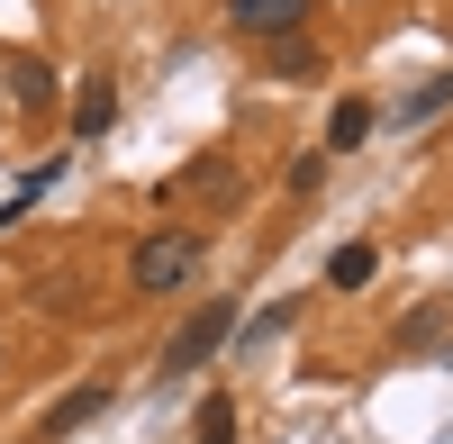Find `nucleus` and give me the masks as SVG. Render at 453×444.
<instances>
[{
    "mask_svg": "<svg viewBox=\"0 0 453 444\" xmlns=\"http://www.w3.org/2000/svg\"><path fill=\"white\" fill-rule=\"evenodd\" d=\"M127 281L145 290V300H173V290H191V281H200V236H191V227L145 236V245H136V264H127Z\"/></svg>",
    "mask_w": 453,
    "mask_h": 444,
    "instance_id": "f257e3e1",
    "label": "nucleus"
},
{
    "mask_svg": "<svg viewBox=\"0 0 453 444\" xmlns=\"http://www.w3.org/2000/svg\"><path fill=\"white\" fill-rule=\"evenodd\" d=\"M164 200H191V209H236V200H245V181H236V164H226V155H200L191 172H173V181H164Z\"/></svg>",
    "mask_w": 453,
    "mask_h": 444,
    "instance_id": "f03ea898",
    "label": "nucleus"
},
{
    "mask_svg": "<svg viewBox=\"0 0 453 444\" xmlns=\"http://www.w3.org/2000/svg\"><path fill=\"white\" fill-rule=\"evenodd\" d=\"M226 326H236V309H226V300H209V309H200V318H191V326H181V336L164 345V372L181 381V372H191V363H209V354L226 345Z\"/></svg>",
    "mask_w": 453,
    "mask_h": 444,
    "instance_id": "7ed1b4c3",
    "label": "nucleus"
},
{
    "mask_svg": "<svg viewBox=\"0 0 453 444\" xmlns=\"http://www.w3.org/2000/svg\"><path fill=\"white\" fill-rule=\"evenodd\" d=\"M226 19L245 36H290V27H309V0H226Z\"/></svg>",
    "mask_w": 453,
    "mask_h": 444,
    "instance_id": "20e7f679",
    "label": "nucleus"
},
{
    "mask_svg": "<svg viewBox=\"0 0 453 444\" xmlns=\"http://www.w3.org/2000/svg\"><path fill=\"white\" fill-rule=\"evenodd\" d=\"M109 119H119V82H109V73H91L82 91H73V136H109Z\"/></svg>",
    "mask_w": 453,
    "mask_h": 444,
    "instance_id": "39448f33",
    "label": "nucleus"
},
{
    "mask_svg": "<svg viewBox=\"0 0 453 444\" xmlns=\"http://www.w3.org/2000/svg\"><path fill=\"white\" fill-rule=\"evenodd\" d=\"M263 73H273V82H309V73H326V64H318L309 36L290 27V36H263Z\"/></svg>",
    "mask_w": 453,
    "mask_h": 444,
    "instance_id": "423d86ee",
    "label": "nucleus"
},
{
    "mask_svg": "<svg viewBox=\"0 0 453 444\" xmlns=\"http://www.w3.org/2000/svg\"><path fill=\"white\" fill-rule=\"evenodd\" d=\"M100 409H109V390H100V381H82V390H64L55 409H46V426H36V435H73V426H91Z\"/></svg>",
    "mask_w": 453,
    "mask_h": 444,
    "instance_id": "0eeeda50",
    "label": "nucleus"
},
{
    "mask_svg": "<svg viewBox=\"0 0 453 444\" xmlns=\"http://www.w3.org/2000/svg\"><path fill=\"white\" fill-rule=\"evenodd\" d=\"M444 109H453V73H426V82L399 100V127H426V119H444Z\"/></svg>",
    "mask_w": 453,
    "mask_h": 444,
    "instance_id": "6e6552de",
    "label": "nucleus"
},
{
    "mask_svg": "<svg viewBox=\"0 0 453 444\" xmlns=\"http://www.w3.org/2000/svg\"><path fill=\"white\" fill-rule=\"evenodd\" d=\"M363 136H372V100H335V119H326V155H354Z\"/></svg>",
    "mask_w": 453,
    "mask_h": 444,
    "instance_id": "1a4fd4ad",
    "label": "nucleus"
},
{
    "mask_svg": "<svg viewBox=\"0 0 453 444\" xmlns=\"http://www.w3.org/2000/svg\"><path fill=\"white\" fill-rule=\"evenodd\" d=\"M10 100H19V109H46V100H55V73H46V64H10Z\"/></svg>",
    "mask_w": 453,
    "mask_h": 444,
    "instance_id": "9d476101",
    "label": "nucleus"
},
{
    "mask_svg": "<svg viewBox=\"0 0 453 444\" xmlns=\"http://www.w3.org/2000/svg\"><path fill=\"white\" fill-rule=\"evenodd\" d=\"M372 264H381L372 245H345V254L326 264V281H335V290H363V281H372Z\"/></svg>",
    "mask_w": 453,
    "mask_h": 444,
    "instance_id": "9b49d317",
    "label": "nucleus"
},
{
    "mask_svg": "<svg viewBox=\"0 0 453 444\" xmlns=\"http://www.w3.org/2000/svg\"><path fill=\"white\" fill-rule=\"evenodd\" d=\"M290 318H299V309H290V300H273V309H263V318L245 326V354H263L273 336H290Z\"/></svg>",
    "mask_w": 453,
    "mask_h": 444,
    "instance_id": "f8f14e48",
    "label": "nucleus"
},
{
    "mask_svg": "<svg viewBox=\"0 0 453 444\" xmlns=\"http://www.w3.org/2000/svg\"><path fill=\"white\" fill-rule=\"evenodd\" d=\"M200 444H236V399H200Z\"/></svg>",
    "mask_w": 453,
    "mask_h": 444,
    "instance_id": "ddd939ff",
    "label": "nucleus"
},
{
    "mask_svg": "<svg viewBox=\"0 0 453 444\" xmlns=\"http://www.w3.org/2000/svg\"><path fill=\"white\" fill-rule=\"evenodd\" d=\"M318 181H326V145H309V155H299V164H290V191H299V200H309V191H318Z\"/></svg>",
    "mask_w": 453,
    "mask_h": 444,
    "instance_id": "4468645a",
    "label": "nucleus"
},
{
    "mask_svg": "<svg viewBox=\"0 0 453 444\" xmlns=\"http://www.w3.org/2000/svg\"><path fill=\"white\" fill-rule=\"evenodd\" d=\"M435 336H444V309H418V318L399 326V345H435Z\"/></svg>",
    "mask_w": 453,
    "mask_h": 444,
    "instance_id": "2eb2a0df",
    "label": "nucleus"
}]
</instances>
